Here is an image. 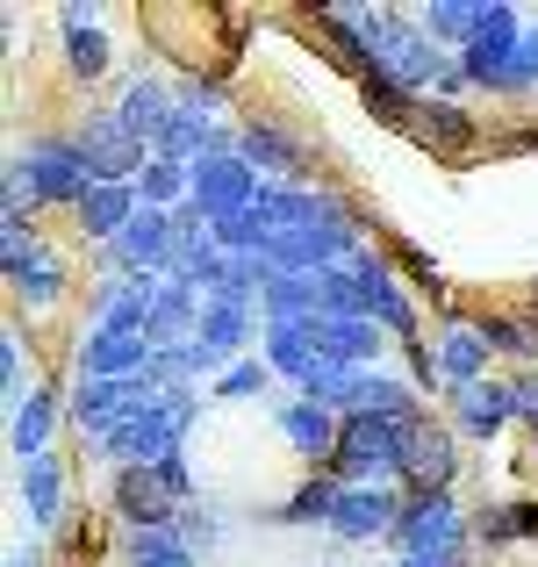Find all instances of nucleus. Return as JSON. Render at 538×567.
<instances>
[{
    "instance_id": "obj_1",
    "label": "nucleus",
    "mask_w": 538,
    "mask_h": 567,
    "mask_svg": "<svg viewBox=\"0 0 538 567\" xmlns=\"http://www.w3.org/2000/svg\"><path fill=\"white\" fill-rule=\"evenodd\" d=\"M194 416H201V395H194V388H179V395H158L152 410L123 416L108 439H94V453H101V460H115L123 474H130V467H158V460H173V453H179V439H187Z\"/></svg>"
},
{
    "instance_id": "obj_2",
    "label": "nucleus",
    "mask_w": 538,
    "mask_h": 567,
    "mask_svg": "<svg viewBox=\"0 0 538 567\" xmlns=\"http://www.w3.org/2000/svg\"><path fill=\"white\" fill-rule=\"evenodd\" d=\"M459 546H467V517H459L453 488H438V496H410V511H402L395 525V567H459Z\"/></svg>"
},
{
    "instance_id": "obj_3",
    "label": "nucleus",
    "mask_w": 538,
    "mask_h": 567,
    "mask_svg": "<svg viewBox=\"0 0 538 567\" xmlns=\"http://www.w3.org/2000/svg\"><path fill=\"white\" fill-rule=\"evenodd\" d=\"M410 431L416 424H395V416H345V439H338L331 482L338 488H366V482L402 474V445H410Z\"/></svg>"
},
{
    "instance_id": "obj_4",
    "label": "nucleus",
    "mask_w": 538,
    "mask_h": 567,
    "mask_svg": "<svg viewBox=\"0 0 538 567\" xmlns=\"http://www.w3.org/2000/svg\"><path fill=\"white\" fill-rule=\"evenodd\" d=\"M517 58H525V14L496 0V8H482V22H474L467 51H459V72H467L474 86L517 94Z\"/></svg>"
},
{
    "instance_id": "obj_5",
    "label": "nucleus",
    "mask_w": 538,
    "mask_h": 567,
    "mask_svg": "<svg viewBox=\"0 0 538 567\" xmlns=\"http://www.w3.org/2000/svg\"><path fill=\"white\" fill-rule=\"evenodd\" d=\"M14 166H22L29 194H37L43 208H80L86 187H94V173H86V152L72 137H37L14 152Z\"/></svg>"
},
{
    "instance_id": "obj_6",
    "label": "nucleus",
    "mask_w": 538,
    "mask_h": 567,
    "mask_svg": "<svg viewBox=\"0 0 538 567\" xmlns=\"http://www.w3.org/2000/svg\"><path fill=\"white\" fill-rule=\"evenodd\" d=\"M72 144L86 152V173H94V181H115V187H137L144 166H152V144L130 137V123L115 109H94L80 130H72Z\"/></svg>"
},
{
    "instance_id": "obj_7",
    "label": "nucleus",
    "mask_w": 538,
    "mask_h": 567,
    "mask_svg": "<svg viewBox=\"0 0 538 567\" xmlns=\"http://www.w3.org/2000/svg\"><path fill=\"white\" fill-rule=\"evenodd\" d=\"M259 194H266V181L237 158V144H230V152H216V158L194 166V194H187V202H194L201 223H223V216H237V208H251Z\"/></svg>"
},
{
    "instance_id": "obj_8",
    "label": "nucleus",
    "mask_w": 538,
    "mask_h": 567,
    "mask_svg": "<svg viewBox=\"0 0 538 567\" xmlns=\"http://www.w3.org/2000/svg\"><path fill=\"white\" fill-rule=\"evenodd\" d=\"M251 323H259V309H251V302H223V295H208V302H201V331H194V367L223 381L237 360H245Z\"/></svg>"
},
{
    "instance_id": "obj_9",
    "label": "nucleus",
    "mask_w": 538,
    "mask_h": 567,
    "mask_svg": "<svg viewBox=\"0 0 538 567\" xmlns=\"http://www.w3.org/2000/svg\"><path fill=\"white\" fill-rule=\"evenodd\" d=\"M410 496H395L387 482H366V488H338V511H331V532L338 539H395Z\"/></svg>"
},
{
    "instance_id": "obj_10",
    "label": "nucleus",
    "mask_w": 538,
    "mask_h": 567,
    "mask_svg": "<svg viewBox=\"0 0 538 567\" xmlns=\"http://www.w3.org/2000/svg\"><path fill=\"white\" fill-rule=\"evenodd\" d=\"M352 280H359V302H366V317L381 323L387 338H402V346H416V309H410V295L395 288V274H387V259H373V251H359V259H352Z\"/></svg>"
},
{
    "instance_id": "obj_11",
    "label": "nucleus",
    "mask_w": 538,
    "mask_h": 567,
    "mask_svg": "<svg viewBox=\"0 0 538 567\" xmlns=\"http://www.w3.org/2000/svg\"><path fill=\"white\" fill-rule=\"evenodd\" d=\"M488 352H496L488 323H445V331H438V346H431V360H438V381H445V395H459V388L488 381Z\"/></svg>"
},
{
    "instance_id": "obj_12",
    "label": "nucleus",
    "mask_w": 538,
    "mask_h": 567,
    "mask_svg": "<svg viewBox=\"0 0 538 567\" xmlns=\"http://www.w3.org/2000/svg\"><path fill=\"white\" fill-rule=\"evenodd\" d=\"M453 467H459V453H453V431L445 424H416L410 431V445H402V482L416 488V496H438L445 482H453Z\"/></svg>"
},
{
    "instance_id": "obj_13",
    "label": "nucleus",
    "mask_w": 538,
    "mask_h": 567,
    "mask_svg": "<svg viewBox=\"0 0 538 567\" xmlns=\"http://www.w3.org/2000/svg\"><path fill=\"white\" fill-rule=\"evenodd\" d=\"M123 374H152V338H123L94 323L80 338V381H123Z\"/></svg>"
},
{
    "instance_id": "obj_14",
    "label": "nucleus",
    "mask_w": 538,
    "mask_h": 567,
    "mask_svg": "<svg viewBox=\"0 0 538 567\" xmlns=\"http://www.w3.org/2000/svg\"><path fill=\"white\" fill-rule=\"evenodd\" d=\"M115 511H123L130 532H152V525H173L179 517V496L166 488L158 467H130V474H115Z\"/></svg>"
},
{
    "instance_id": "obj_15",
    "label": "nucleus",
    "mask_w": 538,
    "mask_h": 567,
    "mask_svg": "<svg viewBox=\"0 0 538 567\" xmlns=\"http://www.w3.org/2000/svg\"><path fill=\"white\" fill-rule=\"evenodd\" d=\"M309 338H317V352L338 360V367H373L387 331L373 317H309Z\"/></svg>"
},
{
    "instance_id": "obj_16",
    "label": "nucleus",
    "mask_w": 538,
    "mask_h": 567,
    "mask_svg": "<svg viewBox=\"0 0 538 567\" xmlns=\"http://www.w3.org/2000/svg\"><path fill=\"white\" fill-rule=\"evenodd\" d=\"M280 439L302 460H338V439H345V416L323 410V402H288L280 410Z\"/></svg>"
},
{
    "instance_id": "obj_17",
    "label": "nucleus",
    "mask_w": 538,
    "mask_h": 567,
    "mask_svg": "<svg viewBox=\"0 0 538 567\" xmlns=\"http://www.w3.org/2000/svg\"><path fill=\"white\" fill-rule=\"evenodd\" d=\"M237 158H245L259 181H266V173H280V187L302 181V144H294L280 123H245V137H237Z\"/></svg>"
},
{
    "instance_id": "obj_18",
    "label": "nucleus",
    "mask_w": 538,
    "mask_h": 567,
    "mask_svg": "<svg viewBox=\"0 0 538 567\" xmlns=\"http://www.w3.org/2000/svg\"><path fill=\"white\" fill-rule=\"evenodd\" d=\"M137 208H144V194H137V187L94 181V187H86V202H80V230L94 237V245H115V237L137 223Z\"/></svg>"
},
{
    "instance_id": "obj_19",
    "label": "nucleus",
    "mask_w": 538,
    "mask_h": 567,
    "mask_svg": "<svg viewBox=\"0 0 538 567\" xmlns=\"http://www.w3.org/2000/svg\"><path fill=\"white\" fill-rule=\"evenodd\" d=\"M201 302H208V295L179 288V280H158V309H152V352L194 346V331H201Z\"/></svg>"
},
{
    "instance_id": "obj_20",
    "label": "nucleus",
    "mask_w": 538,
    "mask_h": 567,
    "mask_svg": "<svg viewBox=\"0 0 538 567\" xmlns=\"http://www.w3.org/2000/svg\"><path fill=\"white\" fill-rule=\"evenodd\" d=\"M453 410H459V431H467V439H496L517 416V388L510 381H474V388L453 395Z\"/></svg>"
},
{
    "instance_id": "obj_21",
    "label": "nucleus",
    "mask_w": 538,
    "mask_h": 567,
    "mask_svg": "<svg viewBox=\"0 0 538 567\" xmlns=\"http://www.w3.org/2000/svg\"><path fill=\"white\" fill-rule=\"evenodd\" d=\"M0 274H8V288L22 295L29 309H51L58 295H65V266H58L43 245H37V251H22V259H0Z\"/></svg>"
},
{
    "instance_id": "obj_22",
    "label": "nucleus",
    "mask_w": 538,
    "mask_h": 567,
    "mask_svg": "<svg viewBox=\"0 0 538 567\" xmlns=\"http://www.w3.org/2000/svg\"><path fill=\"white\" fill-rule=\"evenodd\" d=\"M115 115L130 123V137L158 144V130H166L173 115H179V101H173V94H166L158 80H130V86H123V101H115Z\"/></svg>"
},
{
    "instance_id": "obj_23",
    "label": "nucleus",
    "mask_w": 538,
    "mask_h": 567,
    "mask_svg": "<svg viewBox=\"0 0 538 567\" xmlns=\"http://www.w3.org/2000/svg\"><path fill=\"white\" fill-rule=\"evenodd\" d=\"M58 22H65V65L80 72V80H94V72H108V37H101L94 8H58Z\"/></svg>"
},
{
    "instance_id": "obj_24",
    "label": "nucleus",
    "mask_w": 538,
    "mask_h": 567,
    "mask_svg": "<svg viewBox=\"0 0 538 567\" xmlns=\"http://www.w3.org/2000/svg\"><path fill=\"white\" fill-rule=\"evenodd\" d=\"M123 567H201L179 525H152V532H123Z\"/></svg>"
},
{
    "instance_id": "obj_25",
    "label": "nucleus",
    "mask_w": 538,
    "mask_h": 567,
    "mask_svg": "<svg viewBox=\"0 0 538 567\" xmlns=\"http://www.w3.org/2000/svg\"><path fill=\"white\" fill-rule=\"evenodd\" d=\"M22 511H29V525H37V532H51L58 511H65V474H58L51 453L22 467Z\"/></svg>"
},
{
    "instance_id": "obj_26",
    "label": "nucleus",
    "mask_w": 538,
    "mask_h": 567,
    "mask_svg": "<svg viewBox=\"0 0 538 567\" xmlns=\"http://www.w3.org/2000/svg\"><path fill=\"white\" fill-rule=\"evenodd\" d=\"M51 424H58V395L51 388H37V395L14 410V424H8V445H14V460H43V445H51Z\"/></svg>"
},
{
    "instance_id": "obj_27",
    "label": "nucleus",
    "mask_w": 538,
    "mask_h": 567,
    "mask_svg": "<svg viewBox=\"0 0 538 567\" xmlns=\"http://www.w3.org/2000/svg\"><path fill=\"white\" fill-rule=\"evenodd\" d=\"M331 511H338V482H331V474H317L309 488H294V496H288L280 525H331Z\"/></svg>"
},
{
    "instance_id": "obj_28",
    "label": "nucleus",
    "mask_w": 538,
    "mask_h": 567,
    "mask_svg": "<svg viewBox=\"0 0 538 567\" xmlns=\"http://www.w3.org/2000/svg\"><path fill=\"white\" fill-rule=\"evenodd\" d=\"M416 137H424V144H438V152H467V137H474V130H467V115H459V109L431 101V109L416 115Z\"/></svg>"
},
{
    "instance_id": "obj_29",
    "label": "nucleus",
    "mask_w": 538,
    "mask_h": 567,
    "mask_svg": "<svg viewBox=\"0 0 538 567\" xmlns=\"http://www.w3.org/2000/svg\"><path fill=\"white\" fill-rule=\"evenodd\" d=\"M416 22H424L438 43H459V51H467V37H474V22H482V8H474V0H445V8H424Z\"/></svg>"
},
{
    "instance_id": "obj_30",
    "label": "nucleus",
    "mask_w": 538,
    "mask_h": 567,
    "mask_svg": "<svg viewBox=\"0 0 538 567\" xmlns=\"http://www.w3.org/2000/svg\"><path fill=\"white\" fill-rule=\"evenodd\" d=\"M474 532H482L488 546L531 539V532H538V503H503V511H488V517H482V525H474Z\"/></svg>"
},
{
    "instance_id": "obj_31",
    "label": "nucleus",
    "mask_w": 538,
    "mask_h": 567,
    "mask_svg": "<svg viewBox=\"0 0 538 567\" xmlns=\"http://www.w3.org/2000/svg\"><path fill=\"white\" fill-rule=\"evenodd\" d=\"M273 388V360H237L230 374L216 381V395H230V402H251V395H266Z\"/></svg>"
},
{
    "instance_id": "obj_32",
    "label": "nucleus",
    "mask_w": 538,
    "mask_h": 567,
    "mask_svg": "<svg viewBox=\"0 0 538 567\" xmlns=\"http://www.w3.org/2000/svg\"><path fill=\"white\" fill-rule=\"evenodd\" d=\"M488 338H496V352H525V360H538V323H488Z\"/></svg>"
},
{
    "instance_id": "obj_33",
    "label": "nucleus",
    "mask_w": 538,
    "mask_h": 567,
    "mask_svg": "<svg viewBox=\"0 0 538 567\" xmlns=\"http://www.w3.org/2000/svg\"><path fill=\"white\" fill-rule=\"evenodd\" d=\"M538 86V22H525V58H517V94Z\"/></svg>"
},
{
    "instance_id": "obj_34",
    "label": "nucleus",
    "mask_w": 538,
    "mask_h": 567,
    "mask_svg": "<svg viewBox=\"0 0 538 567\" xmlns=\"http://www.w3.org/2000/svg\"><path fill=\"white\" fill-rule=\"evenodd\" d=\"M510 388H517V416L538 431V381H510Z\"/></svg>"
},
{
    "instance_id": "obj_35",
    "label": "nucleus",
    "mask_w": 538,
    "mask_h": 567,
    "mask_svg": "<svg viewBox=\"0 0 538 567\" xmlns=\"http://www.w3.org/2000/svg\"><path fill=\"white\" fill-rule=\"evenodd\" d=\"M8 567H37V546H14V554H8Z\"/></svg>"
},
{
    "instance_id": "obj_36",
    "label": "nucleus",
    "mask_w": 538,
    "mask_h": 567,
    "mask_svg": "<svg viewBox=\"0 0 538 567\" xmlns=\"http://www.w3.org/2000/svg\"><path fill=\"white\" fill-rule=\"evenodd\" d=\"M459 567H467V560H459Z\"/></svg>"
}]
</instances>
